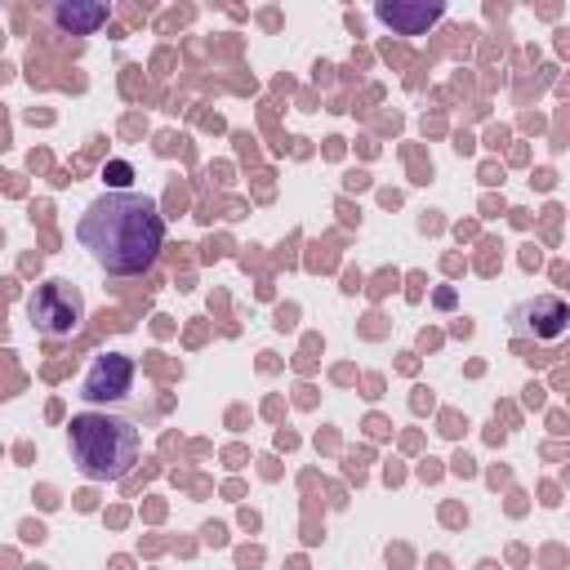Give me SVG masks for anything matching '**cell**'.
<instances>
[{"label": "cell", "instance_id": "6da1fadb", "mask_svg": "<svg viewBox=\"0 0 570 570\" xmlns=\"http://www.w3.org/2000/svg\"><path fill=\"white\" fill-rule=\"evenodd\" d=\"M80 245L94 254V263L111 276H138L156 263L165 245V223L156 214V200L142 191H107L98 196L80 223Z\"/></svg>", "mask_w": 570, "mask_h": 570}, {"label": "cell", "instance_id": "7a4b0ae2", "mask_svg": "<svg viewBox=\"0 0 570 570\" xmlns=\"http://www.w3.org/2000/svg\"><path fill=\"white\" fill-rule=\"evenodd\" d=\"M71 441V459L89 481H120L142 450V432L134 428V419L111 414V410H85L71 419L67 428Z\"/></svg>", "mask_w": 570, "mask_h": 570}, {"label": "cell", "instance_id": "3957f363", "mask_svg": "<svg viewBox=\"0 0 570 570\" xmlns=\"http://www.w3.org/2000/svg\"><path fill=\"white\" fill-rule=\"evenodd\" d=\"M27 316L36 321L40 334L67 338V334H76L80 321H85V298H80V289H76L71 281H58V276H53V281H45V285L31 289Z\"/></svg>", "mask_w": 570, "mask_h": 570}, {"label": "cell", "instance_id": "277c9868", "mask_svg": "<svg viewBox=\"0 0 570 570\" xmlns=\"http://www.w3.org/2000/svg\"><path fill=\"white\" fill-rule=\"evenodd\" d=\"M570 330V307L557 294H534L521 307H512V334L534 343H557Z\"/></svg>", "mask_w": 570, "mask_h": 570}, {"label": "cell", "instance_id": "5b68a950", "mask_svg": "<svg viewBox=\"0 0 570 570\" xmlns=\"http://www.w3.org/2000/svg\"><path fill=\"white\" fill-rule=\"evenodd\" d=\"M129 392H134V356H125V352L94 356V365L85 370L80 396L89 405H111V401H125Z\"/></svg>", "mask_w": 570, "mask_h": 570}, {"label": "cell", "instance_id": "8992f818", "mask_svg": "<svg viewBox=\"0 0 570 570\" xmlns=\"http://www.w3.org/2000/svg\"><path fill=\"white\" fill-rule=\"evenodd\" d=\"M392 31H401V36H423L445 9L441 4H405V0H383L379 9H374Z\"/></svg>", "mask_w": 570, "mask_h": 570}, {"label": "cell", "instance_id": "52a82bcc", "mask_svg": "<svg viewBox=\"0 0 570 570\" xmlns=\"http://www.w3.org/2000/svg\"><path fill=\"white\" fill-rule=\"evenodd\" d=\"M53 22L62 31H71V36H94L107 22V4H98V0H62V4H53Z\"/></svg>", "mask_w": 570, "mask_h": 570}]
</instances>
